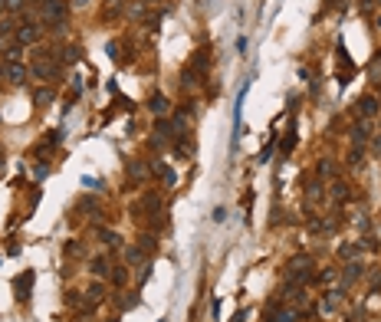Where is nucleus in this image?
<instances>
[{
    "instance_id": "nucleus-1",
    "label": "nucleus",
    "mask_w": 381,
    "mask_h": 322,
    "mask_svg": "<svg viewBox=\"0 0 381 322\" xmlns=\"http://www.w3.org/2000/svg\"><path fill=\"white\" fill-rule=\"evenodd\" d=\"M289 276H293V280H299V283L312 280V263H309V257H293V260H289Z\"/></svg>"
},
{
    "instance_id": "nucleus-2",
    "label": "nucleus",
    "mask_w": 381,
    "mask_h": 322,
    "mask_svg": "<svg viewBox=\"0 0 381 322\" xmlns=\"http://www.w3.org/2000/svg\"><path fill=\"white\" fill-rule=\"evenodd\" d=\"M33 76H40V79H49V76H56V66H53V53H36V56H33Z\"/></svg>"
},
{
    "instance_id": "nucleus-3",
    "label": "nucleus",
    "mask_w": 381,
    "mask_h": 322,
    "mask_svg": "<svg viewBox=\"0 0 381 322\" xmlns=\"http://www.w3.org/2000/svg\"><path fill=\"white\" fill-rule=\"evenodd\" d=\"M63 13H66L63 0H46V3H43V20H46V23H59Z\"/></svg>"
},
{
    "instance_id": "nucleus-4",
    "label": "nucleus",
    "mask_w": 381,
    "mask_h": 322,
    "mask_svg": "<svg viewBox=\"0 0 381 322\" xmlns=\"http://www.w3.org/2000/svg\"><path fill=\"white\" fill-rule=\"evenodd\" d=\"M23 76H26V69L16 63V59H7V63H3V79H7V82L20 86V82H23Z\"/></svg>"
},
{
    "instance_id": "nucleus-5",
    "label": "nucleus",
    "mask_w": 381,
    "mask_h": 322,
    "mask_svg": "<svg viewBox=\"0 0 381 322\" xmlns=\"http://www.w3.org/2000/svg\"><path fill=\"white\" fill-rule=\"evenodd\" d=\"M378 112H381V102L375 95H362V99H358V115L362 118H372V115H378Z\"/></svg>"
},
{
    "instance_id": "nucleus-6",
    "label": "nucleus",
    "mask_w": 381,
    "mask_h": 322,
    "mask_svg": "<svg viewBox=\"0 0 381 322\" xmlns=\"http://www.w3.org/2000/svg\"><path fill=\"white\" fill-rule=\"evenodd\" d=\"M30 286H33V270H26V273H20V276L13 280L16 299H26V296H30Z\"/></svg>"
},
{
    "instance_id": "nucleus-7",
    "label": "nucleus",
    "mask_w": 381,
    "mask_h": 322,
    "mask_svg": "<svg viewBox=\"0 0 381 322\" xmlns=\"http://www.w3.org/2000/svg\"><path fill=\"white\" fill-rule=\"evenodd\" d=\"M16 39H20L23 46H30V43H36V39H40V26H36V23H26V26H20V33H16Z\"/></svg>"
},
{
    "instance_id": "nucleus-8",
    "label": "nucleus",
    "mask_w": 381,
    "mask_h": 322,
    "mask_svg": "<svg viewBox=\"0 0 381 322\" xmlns=\"http://www.w3.org/2000/svg\"><path fill=\"white\" fill-rule=\"evenodd\" d=\"M365 142H368V125H365V122H358V125L352 128V148L362 151V148H365Z\"/></svg>"
},
{
    "instance_id": "nucleus-9",
    "label": "nucleus",
    "mask_w": 381,
    "mask_h": 322,
    "mask_svg": "<svg viewBox=\"0 0 381 322\" xmlns=\"http://www.w3.org/2000/svg\"><path fill=\"white\" fill-rule=\"evenodd\" d=\"M171 132H175V128L168 125V122H158V125H155V145H168L171 138H175Z\"/></svg>"
},
{
    "instance_id": "nucleus-10",
    "label": "nucleus",
    "mask_w": 381,
    "mask_h": 322,
    "mask_svg": "<svg viewBox=\"0 0 381 322\" xmlns=\"http://www.w3.org/2000/svg\"><path fill=\"white\" fill-rule=\"evenodd\" d=\"M148 109L155 112V115H168V109H171V102H168L165 95H151V102H148Z\"/></svg>"
},
{
    "instance_id": "nucleus-11",
    "label": "nucleus",
    "mask_w": 381,
    "mask_h": 322,
    "mask_svg": "<svg viewBox=\"0 0 381 322\" xmlns=\"http://www.w3.org/2000/svg\"><path fill=\"white\" fill-rule=\"evenodd\" d=\"M293 145H296V122L289 125V132L283 135V145H279V151H283V155H289V151H293Z\"/></svg>"
},
{
    "instance_id": "nucleus-12",
    "label": "nucleus",
    "mask_w": 381,
    "mask_h": 322,
    "mask_svg": "<svg viewBox=\"0 0 381 322\" xmlns=\"http://www.w3.org/2000/svg\"><path fill=\"white\" fill-rule=\"evenodd\" d=\"M207 66H210V59H207V49H197V53H194V72H207Z\"/></svg>"
},
{
    "instance_id": "nucleus-13",
    "label": "nucleus",
    "mask_w": 381,
    "mask_h": 322,
    "mask_svg": "<svg viewBox=\"0 0 381 322\" xmlns=\"http://www.w3.org/2000/svg\"><path fill=\"white\" fill-rule=\"evenodd\" d=\"M299 319V313H293V309H279V313H273L266 322H296Z\"/></svg>"
},
{
    "instance_id": "nucleus-14",
    "label": "nucleus",
    "mask_w": 381,
    "mask_h": 322,
    "mask_svg": "<svg viewBox=\"0 0 381 322\" xmlns=\"http://www.w3.org/2000/svg\"><path fill=\"white\" fill-rule=\"evenodd\" d=\"M33 102H36V105H49V102H53V89H36V92H33Z\"/></svg>"
},
{
    "instance_id": "nucleus-15",
    "label": "nucleus",
    "mask_w": 381,
    "mask_h": 322,
    "mask_svg": "<svg viewBox=\"0 0 381 322\" xmlns=\"http://www.w3.org/2000/svg\"><path fill=\"white\" fill-rule=\"evenodd\" d=\"M358 276H362V263H349L345 267V283H355Z\"/></svg>"
},
{
    "instance_id": "nucleus-16",
    "label": "nucleus",
    "mask_w": 381,
    "mask_h": 322,
    "mask_svg": "<svg viewBox=\"0 0 381 322\" xmlns=\"http://www.w3.org/2000/svg\"><path fill=\"white\" fill-rule=\"evenodd\" d=\"M339 299H342V290H332V293H329V299L322 303V309H326V313H332V309L339 306Z\"/></svg>"
},
{
    "instance_id": "nucleus-17",
    "label": "nucleus",
    "mask_w": 381,
    "mask_h": 322,
    "mask_svg": "<svg viewBox=\"0 0 381 322\" xmlns=\"http://www.w3.org/2000/svg\"><path fill=\"white\" fill-rule=\"evenodd\" d=\"M273 148H276V138H270V142H266V148L260 151V158H256V161H260V165H266V161H270V155H273Z\"/></svg>"
},
{
    "instance_id": "nucleus-18",
    "label": "nucleus",
    "mask_w": 381,
    "mask_h": 322,
    "mask_svg": "<svg viewBox=\"0 0 381 322\" xmlns=\"http://www.w3.org/2000/svg\"><path fill=\"white\" fill-rule=\"evenodd\" d=\"M99 237H102V244H109V247H119V234H112V230H99Z\"/></svg>"
},
{
    "instance_id": "nucleus-19",
    "label": "nucleus",
    "mask_w": 381,
    "mask_h": 322,
    "mask_svg": "<svg viewBox=\"0 0 381 322\" xmlns=\"http://www.w3.org/2000/svg\"><path fill=\"white\" fill-rule=\"evenodd\" d=\"M155 171H158L161 178L168 181V184H175V171H171V168H165V165H155Z\"/></svg>"
},
{
    "instance_id": "nucleus-20",
    "label": "nucleus",
    "mask_w": 381,
    "mask_h": 322,
    "mask_svg": "<svg viewBox=\"0 0 381 322\" xmlns=\"http://www.w3.org/2000/svg\"><path fill=\"white\" fill-rule=\"evenodd\" d=\"M112 280H115V286H125V280H128V270H125V267H119Z\"/></svg>"
},
{
    "instance_id": "nucleus-21",
    "label": "nucleus",
    "mask_w": 381,
    "mask_h": 322,
    "mask_svg": "<svg viewBox=\"0 0 381 322\" xmlns=\"http://www.w3.org/2000/svg\"><path fill=\"white\" fill-rule=\"evenodd\" d=\"M125 257H128V263H142V260H145V257H142V250H138V247H132V250H128Z\"/></svg>"
},
{
    "instance_id": "nucleus-22",
    "label": "nucleus",
    "mask_w": 381,
    "mask_h": 322,
    "mask_svg": "<svg viewBox=\"0 0 381 322\" xmlns=\"http://www.w3.org/2000/svg\"><path fill=\"white\" fill-rule=\"evenodd\" d=\"M46 174H49V165H36V168H33V178H36V181H43Z\"/></svg>"
},
{
    "instance_id": "nucleus-23",
    "label": "nucleus",
    "mask_w": 381,
    "mask_h": 322,
    "mask_svg": "<svg viewBox=\"0 0 381 322\" xmlns=\"http://www.w3.org/2000/svg\"><path fill=\"white\" fill-rule=\"evenodd\" d=\"M332 197L335 201H345V184H332Z\"/></svg>"
},
{
    "instance_id": "nucleus-24",
    "label": "nucleus",
    "mask_w": 381,
    "mask_h": 322,
    "mask_svg": "<svg viewBox=\"0 0 381 322\" xmlns=\"http://www.w3.org/2000/svg\"><path fill=\"white\" fill-rule=\"evenodd\" d=\"M128 174L132 178H145V165H128Z\"/></svg>"
},
{
    "instance_id": "nucleus-25",
    "label": "nucleus",
    "mask_w": 381,
    "mask_h": 322,
    "mask_svg": "<svg viewBox=\"0 0 381 322\" xmlns=\"http://www.w3.org/2000/svg\"><path fill=\"white\" fill-rule=\"evenodd\" d=\"M210 217H214V224H223V220H227V211H223V207H214Z\"/></svg>"
},
{
    "instance_id": "nucleus-26",
    "label": "nucleus",
    "mask_w": 381,
    "mask_h": 322,
    "mask_svg": "<svg viewBox=\"0 0 381 322\" xmlns=\"http://www.w3.org/2000/svg\"><path fill=\"white\" fill-rule=\"evenodd\" d=\"M92 273H95V276L105 273V260H92Z\"/></svg>"
},
{
    "instance_id": "nucleus-27",
    "label": "nucleus",
    "mask_w": 381,
    "mask_h": 322,
    "mask_svg": "<svg viewBox=\"0 0 381 322\" xmlns=\"http://www.w3.org/2000/svg\"><path fill=\"white\" fill-rule=\"evenodd\" d=\"M138 240H142V247H145V250H155V237H148V234H145V237H138Z\"/></svg>"
},
{
    "instance_id": "nucleus-28",
    "label": "nucleus",
    "mask_w": 381,
    "mask_h": 322,
    "mask_svg": "<svg viewBox=\"0 0 381 322\" xmlns=\"http://www.w3.org/2000/svg\"><path fill=\"white\" fill-rule=\"evenodd\" d=\"M316 171H319V174H332V165H329V161H319Z\"/></svg>"
},
{
    "instance_id": "nucleus-29",
    "label": "nucleus",
    "mask_w": 381,
    "mask_h": 322,
    "mask_svg": "<svg viewBox=\"0 0 381 322\" xmlns=\"http://www.w3.org/2000/svg\"><path fill=\"white\" fill-rule=\"evenodd\" d=\"M105 53H109L112 59H119V46H115V43H109V46H105Z\"/></svg>"
},
{
    "instance_id": "nucleus-30",
    "label": "nucleus",
    "mask_w": 381,
    "mask_h": 322,
    "mask_svg": "<svg viewBox=\"0 0 381 322\" xmlns=\"http://www.w3.org/2000/svg\"><path fill=\"white\" fill-rule=\"evenodd\" d=\"M89 0H72V7H86Z\"/></svg>"
},
{
    "instance_id": "nucleus-31",
    "label": "nucleus",
    "mask_w": 381,
    "mask_h": 322,
    "mask_svg": "<svg viewBox=\"0 0 381 322\" xmlns=\"http://www.w3.org/2000/svg\"><path fill=\"white\" fill-rule=\"evenodd\" d=\"M378 102H381V99H378Z\"/></svg>"
}]
</instances>
